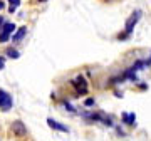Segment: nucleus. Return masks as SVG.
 <instances>
[{"mask_svg":"<svg viewBox=\"0 0 151 141\" xmlns=\"http://www.w3.org/2000/svg\"><path fill=\"white\" fill-rule=\"evenodd\" d=\"M87 106V108H91V106H94V99L92 98H89V99H86V103H84Z\"/></svg>","mask_w":151,"mask_h":141,"instance_id":"obj_11","label":"nucleus"},{"mask_svg":"<svg viewBox=\"0 0 151 141\" xmlns=\"http://www.w3.org/2000/svg\"><path fill=\"white\" fill-rule=\"evenodd\" d=\"M72 86L76 87V91L79 94H87V82L82 76H77L76 79H72Z\"/></svg>","mask_w":151,"mask_h":141,"instance_id":"obj_4","label":"nucleus"},{"mask_svg":"<svg viewBox=\"0 0 151 141\" xmlns=\"http://www.w3.org/2000/svg\"><path fill=\"white\" fill-rule=\"evenodd\" d=\"M9 2H10V9H9V12L14 14V12L17 10V7L20 5V0H9Z\"/></svg>","mask_w":151,"mask_h":141,"instance_id":"obj_9","label":"nucleus"},{"mask_svg":"<svg viewBox=\"0 0 151 141\" xmlns=\"http://www.w3.org/2000/svg\"><path fill=\"white\" fill-rule=\"evenodd\" d=\"M139 19H141V10H134L129 15V19L126 20V25H124V34H119V39H128V37H129L131 32L134 30L136 24L139 22Z\"/></svg>","mask_w":151,"mask_h":141,"instance_id":"obj_1","label":"nucleus"},{"mask_svg":"<svg viewBox=\"0 0 151 141\" xmlns=\"http://www.w3.org/2000/svg\"><path fill=\"white\" fill-rule=\"evenodd\" d=\"M2 27H4V17L0 15V30H2Z\"/></svg>","mask_w":151,"mask_h":141,"instance_id":"obj_12","label":"nucleus"},{"mask_svg":"<svg viewBox=\"0 0 151 141\" xmlns=\"http://www.w3.org/2000/svg\"><path fill=\"white\" fill-rule=\"evenodd\" d=\"M25 34H27V27H20L15 34H14V35H12V40H14L15 44H17V42H20L22 39L25 37Z\"/></svg>","mask_w":151,"mask_h":141,"instance_id":"obj_8","label":"nucleus"},{"mask_svg":"<svg viewBox=\"0 0 151 141\" xmlns=\"http://www.w3.org/2000/svg\"><path fill=\"white\" fill-rule=\"evenodd\" d=\"M4 7H5V4H4V2H2V0H0V10H2V9H4Z\"/></svg>","mask_w":151,"mask_h":141,"instance_id":"obj_15","label":"nucleus"},{"mask_svg":"<svg viewBox=\"0 0 151 141\" xmlns=\"http://www.w3.org/2000/svg\"><path fill=\"white\" fill-rule=\"evenodd\" d=\"M7 55H9V57H10V59H19V52H17L15 49H7Z\"/></svg>","mask_w":151,"mask_h":141,"instance_id":"obj_10","label":"nucleus"},{"mask_svg":"<svg viewBox=\"0 0 151 141\" xmlns=\"http://www.w3.org/2000/svg\"><path fill=\"white\" fill-rule=\"evenodd\" d=\"M14 30H15V25H14L12 22H7V24H4L2 32H0V42H7V40L10 39V35L14 34Z\"/></svg>","mask_w":151,"mask_h":141,"instance_id":"obj_3","label":"nucleus"},{"mask_svg":"<svg viewBox=\"0 0 151 141\" xmlns=\"http://www.w3.org/2000/svg\"><path fill=\"white\" fill-rule=\"evenodd\" d=\"M123 123L129 126H134L136 124V114L134 113H123Z\"/></svg>","mask_w":151,"mask_h":141,"instance_id":"obj_7","label":"nucleus"},{"mask_svg":"<svg viewBox=\"0 0 151 141\" xmlns=\"http://www.w3.org/2000/svg\"><path fill=\"white\" fill-rule=\"evenodd\" d=\"M4 62H5V60H4V57H0V69H4Z\"/></svg>","mask_w":151,"mask_h":141,"instance_id":"obj_13","label":"nucleus"},{"mask_svg":"<svg viewBox=\"0 0 151 141\" xmlns=\"http://www.w3.org/2000/svg\"><path fill=\"white\" fill-rule=\"evenodd\" d=\"M39 2H47V0H39Z\"/></svg>","mask_w":151,"mask_h":141,"instance_id":"obj_16","label":"nucleus"},{"mask_svg":"<svg viewBox=\"0 0 151 141\" xmlns=\"http://www.w3.org/2000/svg\"><path fill=\"white\" fill-rule=\"evenodd\" d=\"M12 104H14V101H12V96H10L7 91L0 89V109L9 111V109L12 108Z\"/></svg>","mask_w":151,"mask_h":141,"instance_id":"obj_2","label":"nucleus"},{"mask_svg":"<svg viewBox=\"0 0 151 141\" xmlns=\"http://www.w3.org/2000/svg\"><path fill=\"white\" fill-rule=\"evenodd\" d=\"M47 124L49 128H52L54 131H60V133H69V128L65 124H62V123H57V121H54L52 118H49L47 119Z\"/></svg>","mask_w":151,"mask_h":141,"instance_id":"obj_6","label":"nucleus"},{"mask_svg":"<svg viewBox=\"0 0 151 141\" xmlns=\"http://www.w3.org/2000/svg\"><path fill=\"white\" fill-rule=\"evenodd\" d=\"M12 133L15 136H25L27 135V128L22 121H14L12 123Z\"/></svg>","mask_w":151,"mask_h":141,"instance_id":"obj_5","label":"nucleus"},{"mask_svg":"<svg viewBox=\"0 0 151 141\" xmlns=\"http://www.w3.org/2000/svg\"><path fill=\"white\" fill-rule=\"evenodd\" d=\"M145 64H146V65H151V55H150V59H148V60H146V62H145Z\"/></svg>","mask_w":151,"mask_h":141,"instance_id":"obj_14","label":"nucleus"}]
</instances>
